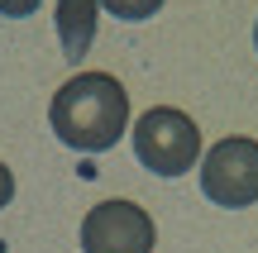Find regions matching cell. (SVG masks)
Instances as JSON below:
<instances>
[{
  "instance_id": "cell-2",
  "label": "cell",
  "mask_w": 258,
  "mask_h": 253,
  "mask_svg": "<svg viewBox=\"0 0 258 253\" xmlns=\"http://www.w3.org/2000/svg\"><path fill=\"white\" fill-rule=\"evenodd\" d=\"M134 158L153 177H182L201 162V124L177 105H153L134 120Z\"/></svg>"
},
{
  "instance_id": "cell-7",
  "label": "cell",
  "mask_w": 258,
  "mask_h": 253,
  "mask_svg": "<svg viewBox=\"0 0 258 253\" xmlns=\"http://www.w3.org/2000/svg\"><path fill=\"white\" fill-rule=\"evenodd\" d=\"M38 5H43V0H0V15H10V19H24V15H34Z\"/></svg>"
},
{
  "instance_id": "cell-1",
  "label": "cell",
  "mask_w": 258,
  "mask_h": 253,
  "mask_svg": "<svg viewBox=\"0 0 258 253\" xmlns=\"http://www.w3.org/2000/svg\"><path fill=\"white\" fill-rule=\"evenodd\" d=\"M53 134L77 153H105L129 129V91L110 72H77L48 105Z\"/></svg>"
},
{
  "instance_id": "cell-8",
  "label": "cell",
  "mask_w": 258,
  "mask_h": 253,
  "mask_svg": "<svg viewBox=\"0 0 258 253\" xmlns=\"http://www.w3.org/2000/svg\"><path fill=\"white\" fill-rule=\"evenodd\" d=\"M10 201H15V172H10L5 162H0V210H5Z\"/></svg>"
},
{
  "instance_id": "cell-3",
  "label": "cell",
  "mask_w": 258,
  "mask_h": 253,
  "mask_svg": "<svg viewBox=\"0 0 258 253\" xmlns=\"http://www.w3.org/2000/svg\"><path fill=\"white\" fill-rule=\"evenodd\" d=\"M201 191L225 210H244L258 201V139H220L201 158Z\"/></svg>"
},
{
  "instance_id": "cell-9",
  "label": "cell",
  "mask_w": 258,
  "mask_h": 253,
  "mask_svg": "<svg viewBox=\"0 0 258 253\" xmlns=\"http://www.w3.org/2000/svg\"><path fill=\"white\" fill-rule=\"evenodd\" d=\"M253 48H258V29H253Z\"/></svg>"
},
{
  "instance_id": "cell-4",
  "label": "cell",
  "mask_w": 258,
  "mask_h": 253,
  "mask_svg": "<svg viewBox=\"0 0 258 253\" xmlns=\"http://www.w3.org/2000/svg\"><path fill=\"white\" fill-rule=\"evenodd\" d=\"M153 215L134 201H101L82 220V253H153Z\"/></svg>"
},
{
  "instance_id": "cell-5",
  "label": "cell",
  "mask_w": 258,
  "mask_h": 253,
  "mask_svg": "<svg viewBox=\"0 0 258 253\" xmlns=\"http://www.w3.org/2000/svg\"><path fill=\"white\" fill-rule=\"evenodd\" d=\"M96 10H101V0H57V38H62V53L72 62L91 53Z\"/></svg>"
},
{
  "instance_id": "cell-6",
  "label": "cell",
  "mask_w": 258,
  "mask_h": 253,
  "mask_svg": "<svg viewBox=\"0 0 258 253\" xmlns=\"http://www.w3.org/2000/svg\"><path fill=\"white\" fill-rule=\"evenodd\" d=\"M101 10H110L124 24H139V19H153L163 10V0H101Z\"/></svg>"
}]
</instances>
